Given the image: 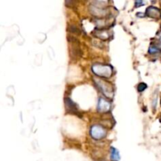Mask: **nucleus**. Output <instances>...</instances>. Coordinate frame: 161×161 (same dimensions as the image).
Listing matches in <instances>:
<instances>
[{
	"instance_id": "obj_6",
	"label": "nucleus",
	"mask_w": 161,
	"mask_h": 161,
	"mask_svg": "<svg viewBox=\"0 0 161 161\" xmlns=\"http://www.w3.org/2000/svg\"><path fill=\"white\" fill-rule=\"evenodd\" d=\"M93 36L102 40H107L110 38V33L107 29L104 28H95L93 32Z\"/></svg>"
},
{
	"instance_id": "obj_14",
	"label": "nucleus",
	"mask_w": 161,
	"mask_h": 161,
	"mask_svg": "<svg viewBox=\"0 0 161 161\" xmlns=\"http://www.w3.org/2000/svg\"><path fill=\"white\" fill-rule=\"evenodd\" d=\"M102 161H106V160H102Z\"/></svg>"
},
{
	"instance_id": "obj_7",
	"label": "nucleus",
	"mask_w": 161,
	"mask_h": 161,
	"mask_svg": "<svg viewBox=\"0 0 161 161\" xmlns=\"http://www.w3.org/2000/svg\"><path fill=\"white\" fill-rule=\"evenodd\" d=\"M145 14L149 17L152 18H155V19H158L161 17V11L160 9L157 8V7L151 6L148 7L145 10Z\"/></svg>"
},
{
	"instance_id": "obj_10",
	"label": "nucleus",
	"mask_w": 161,
	"mask_h": 161,
	"mask_svg": "<svg viewBox=\"0 0 161 161\" xmlns=\"http://www.w3.org/2000/svg\"><path fill=\"white\" fill-rule=\"evenodd\" d=\"M69 31L71 32H73V33H76V34H79L80 33V30L75 25H71L70 28H69Z\"/></svg>"
},
{
	"instance_id": "obj_3",
	"label": "nucleus",
	"mask_w": 161,
	"mask_h": 161,
	"mask_svg": "<svg viewBox=\"0 0 161 161\" xmlns=\"http://www.w3.org/2000/svg\"><path fill=\"white\" fill-rule=\"evenodd\" d=\"M90 134L91 137L95 140H101L105 138L107 135V130L103 126L95 124L91 127Z\"/></svg>"
},
{
	"instance_id": "obj_9",
	"label": "nucleus",
	"mask_w": 161,
	"mask_h": 161,
	"mask_svg": "<svg viewBox=\"0 0 161 161\" xmlns=\"http://www.w3.org/2000/svg\"><path fill=\"white\" fill-rule=\"evenodd\" d=\"M110 157L112 161H119V153L116 148L111 147L110 148Z\"/></svg>"
},
{
	"instance_id": "obj_13",
	"label": "nucleus",
	"mask_w": 161,
	"mask_h": 161,
	"mask_svg": "<svg viewBox=\"0 0 161 161\" xmlns=\"http://www.w3.org/2000/svg\"><path fill=\"white\" fill-rule=\"evenodd\" d=\"M143 4H144V2H142V1H137V2H135L136 7H140L141 5H143Z\"/></svg>"
},
{
	"instance_id": "obj_4",
	"label": "nucleus",
	"mask_w": 161,
	"mask_h": 161,
	"mask_svg": "<svg viewBox=\"0 0 161 161\" xmlns=\"http://www.w3.org/2000/svg\"><path fill=\"white\" fill-rule=\"evenodd\" d=\"M90 10H91V13L93 14L96 17H105L107 15V12H108V10L107 8L105 7H102V6H100L98 5L97 2H93V4L91 5L90 7Z\"/></svg>"
},
{
	"instance_id": "obj_12",
	"label": "nucleus",
	"mask_w": 161,
	"mask_h": 161,
	"mask_svg": "<svg viewBox=\"0 0 161 161\" xmlns=\"http://www.w3.org/2000/svg\"><path fill=\"white\" fill-rule=\"evenodd\" d=\"M147 88V85L144 83H140L138 85V91L139 92H142Z\"/></svg>"
},
{
	"instance_id": "obj_8",
	"label": "nucleus",
	"mask_w": 161,
	"mask_h": 161,
	"mask_svg": "<svg viewBox=\"0 0 161 161\" xmlns=\"http://www.w3.org/2000/svg\"><path fill=\"white\" fill-rule=\"evenodd\" d=\"M65 104L66 109H67L68 111H69L70 112H73V113H75V112H77L76 105L75 104L74 102H72L70 98H66L65 99Z\"/></svg>"
},
{
	"instance_id": "obj_2",
	"label": "nucleus",
	"mask_w": 161,
	"mask_h": 161,
	"mask_svg": "<svg viewBox=\"0 0 161 161\" xmlns=\"http://www.w3.org/2000/svg\"><path fill=\"white\" fill-rule=\"evenodd\" d=\"M93 81H94L96 86L99 88L100 91H102L103 94H105L107 98H112L113 97L114 89H113V86L112 83L105 80L102 78H99V77H94Z\"/></svg>"
},
{
	"instance_id": "obj_11",
	"label": "nucleus",
	"mask_w": 161,
	"mask_h": 161,
	"mask_svg": "<svg viewBox=\"0 0 161 161\" xmlns=\"http://www.w3.org/2000/svg\"><path fill=\"white\" fill-rule=\"evenodd\" d=\"M148 52L150 53H158V52H160V49L157 47H156V46H151V47H149V50H148Z\"/></svg>"
},
{
	"instance_id": "obj_1",
	"label": "nucleus",
	"mask_w": 161,
	"mask_h": 161,
	"mask_svg": "<svg viewBox=\"0 0 161 161\" xmlns=\"http://www.w3.org/2000/svg\"><path fill=\"white\" fill-rule=\"evenodd\" d=\"M92 72L99 78H110L113 72V68L109 65L94 64L92 66Z\"/></svg>"
},
{
	"instance_id": "obj_5",
	"label": "nucleus",
	"mask_w": 161,
	"mask_h": 161,
	"mask_svg": "<svg viewBox=\"0 0 161 161\" xmlns=\"http://www.w3.org/2000/svg\"><path fill=\"white\" fill-rule=\"evenodd\" d=\"M111 109V102L104 98H100L98 104V110L101 113H106Z\"/></svg>"
}]
</instances>
